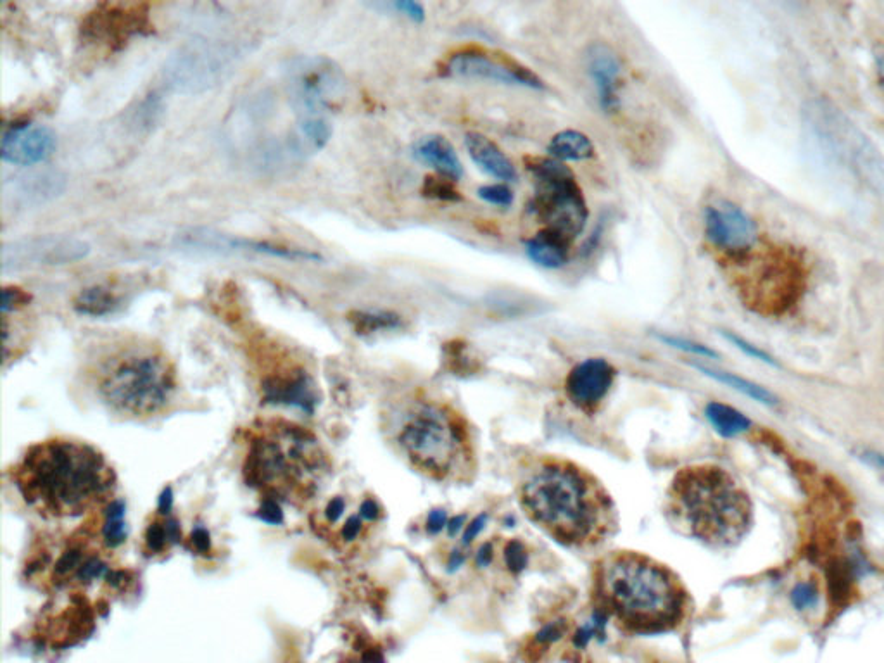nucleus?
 Here are the masks:
<instances>
[{
  "instance_id": "26",
  "label": "nucleus",
  "mask_w": 884,
  "mask_h": 663,
  "mask_svg": "<svg viewBox=\"0 0 884 663\" xmlns=\"http://www.w3.org/2000/svg\"><path fill=\"white\" fill-rule=\"evenodd\" d=\"M705 417L708 422L714 425L715 430L724 437H736L743 434L752 427L750 418L745 417L741 411L736 410L733 406L724 405L712 401L705 408Z\"/></svg>"
},
{
  "instance_id": "33",
  "label": "nucleus",
  "mask_w": 884,
  "mask_h": 663,
  "mask_svg": "<svg viewBox=\"0 0 884 663\" xmlns=\"http://www.w3.org/2000/svg\"><path fill=\"white\" fill-rule=\"evenodd\" d=\"M658 339L665 342L670 348L681 349V351L696 354V356H703V358H717L719 356V354L715 353L714 349L707 348V346L698 344V342L689 341V339L676 337V335H660Z\"/></svg>"
},
{
  "instance_id": "19",
  "label": "nucleus",
  "mask_w": 884,
  "mask_h": 663,
  "mask_svg": "<svg viewBox=\"0 0 884 663\" xmlns=\"http://www.w3.org/2000/svg\"><path fill=\"white\" fill-rule=\"evenodd\" d=\"M586 70L593 82L598 106L603 113H615L620 108L622 63L619 54L603 42L591 44L586 51Z\"/></svg>"
},
{
  "instance_id": "23",
  "label": "nucleus",
  "mask_w": 884,
  "mask_h": 663,
  "mask_svg": "<svg viewBox=\"0 0 884 663\" xmlns=\"http://www.w3.org/2000/svg\"><path fill=\"white\" fill-rule=\"evenodd\" d=\"M570 242L558 232L546 228L525 242V254L532 263L546 270H558L569 263Z\"/></svg>"
},
{
  "instance_id": "32",
  "label": "nucleus",
  "mask_w": 884,
  "mask_h": 663,
  "mask_svg": "<svg viewBox=\"0 0 884 663\" xmlns=\"http://www.w3.org/2000/svg\"><path fill=\"white\" fill-rule=\"evenodd\" d=\"M177 536V524H175L173 520H166L163 524L151 525V527H149V532H147V544H149V550L161 551Z\"/></svg>"
},
{
  "instance_id": "34",
  "label": "nucleus",
  "mask_w": 884,
  "mask_h": 663,
  "mask_svg": "<svg viewBox=\"0 0 884 663\" xmlns=\"http://www.w3.org/2000/svg\"><path fill=\"white\" fill-rule=\"evenodd\" d=\"M32 296L28 292L19 289V287H4L2 291V313L7 316L11 311H18L25 308L26 304H30Z\"/></svg>"
},
{
  "instance_id": "10",
  "label": "nucleus",
  "mask_w": 884,
  "mask_h": 663,
  "mask_svg": "<svg viewBox=\"0 0 884 663\" xmlns=\"http://www.w3.org/2000/svg\"><path fill=\"white\" fill-rule=\"evenodd\" d=\"M239 59V47L230 42H194L170 57L166 82L180 94H201L225 82Z\"/></svg>"
},
{
  "instance_id": "5",
  "label": "nucleus",
  "mask_w": 884,
  "mask_h": 663,
  "mask_svg": "<svg viewBox=\"0 0 884 663\" xmlns=\"http://www.w3.org/2000/svg\"><path fill=\"white\" fill-rule=\"evenodd\" d=\"M670 520L701 543L714 548L738 544L750 532V496L726 468L703 463L674 475L667 493Z\"/></svg>"
},
{
  "instance_id": "20",
  "label": "nucleus",
  "mask_w": 884,
  "mask_h": 663,
  "mask_svg": "<svg viewBox=\"0 0 884 663\" xmlns=\"http://www.w3.org/2000/svg\"><path fill=\"white\" fill-rule=\"evenodd\" d=\"M66 187V178L59 171H42L14 180L13 187L4 185V201L13 197V204L28 208L51 201L61 196Z\"/></svg>"
},
{
  "instance_id": "22",
  "label": "nucleus",
  "mask_w": 884,
  "mask_h": 663,
  "mask_svg": "<svg viewBox=\"0 0 884 663\" xmlns=\"http://www.w3.org/2000/svg\"><path fill=\"white\" fill-rule=\"evenodd\" d=\"M413 156L436 170L439 177L458 182L465 175L458 152L442 135H425L418 139L413 146Z\"/></svg>"
},
{
  "instance_id": "42",
  "label": "nucleus",
  "mask_w": 884,
  "mask_h": 663,
  "mask_svg": "<svg viewBox=\"0 0 884 663\" xmlns=\"http://www.w3.org/2000/svg\"><path fill=\"white\" fill-rule=\"evenodd\" d=\"M493 560V546L491 544L486 543L480 546L479 551H477V563L482 565V567H486Z\"/></svg>"
},
{
  "instance_id": "30",
  "label": "nucleus",
  "mask_w": 884,
  "mask_h": 663,
  "mask_svg": "<svg viewBox=\"0 0 884 663\" xmlns=\"http://www.w3.org/2000/svg\"><path fill=\"white\" fill-rule=\"evenodd\" d=\"M422 194L434 201L444 203H458L461 201L460 190L456 189L455 182L444 177H427L422 185Z\"/></svg>"
},
{
  "instance_id": "24",
  "label": "nucleus",
  "mask_w": 884,
  "mask_h": 663,
  "mask_svg": "<svg viewBox=\"0 0 884 663\" xmlns=\"http://www.w3.org/2000/svg\"><path fill=\"white\" fill-rule=\"evenodd\" d=\"M332 137V127L325 116H304L297 121L292 147L301 156L322 151Z\"/></svg>"
},
{
  "instance_id": "2",
  "label": "nucleus",
  "mask_w": 884,
  "mask_h": 663,
  "mask_svg": "<svg viewBox=\"0 0 884 663\" xmlns=\"http://www.w3.org/2000/svg\"><path fill=\"white\" fill-rule=\"evenodd\" d=\"M11 475L26 505L49 520L83 517L108 508L118 482L99 449L68 437L33 444Z\"/></svg>"
},
{
  "instance_id": "35",
  "label": "nucleus",
  "mask_w": 884,
  "mask_h": 663,
  "mask_svg": "<svg viewBox=\"0 0 884 663\" xmlns=\"http://www.w3.org/2000/svg\"><path fill=\"white\" fill-rule=\"evenodd\" d=\"M791 603L796 610H807L817 603V589L812 582H798L791 591Z\"/></svg>"
},
{
  "instance_id": "14",
  "label": "nucleus",
  "mask_w": 884,
  "mask_h": 663,
  "mask_svg": "<svg viewBox=\"0 0 884 663\" xmlns=\"http://www.w3.org/2000/svg\"><path fill=\"white\" fill-rule=\"evenodd\" d=\"M444 75L463 80H482L506 87L544 90V82L534 71L513 59H494L482 51H461L449 57Z\"/></svg>"
},
{
  "instance_id": "13",
  "label": "nucleus",
  "mask_w": 884,
  "mask_h": 663,
  "mask_svg": "<svg viewBox=\"0 0 884 663\" xmlns=\"http://www.w3.org/2000/svg\"><path fill=\"white\" fill-rule=\"evenodd\" d=\"M149 30V9L144 4H99L82 23L85 40L113 51Z\"/></svg>"
},
{
  "instance_id": "1",
  "label": "nucleus",
  "mask_w": 884,
  "mask_h": 663,
  "mask_svg": "<svg viewBox=\"0 0 884 663\" xmlns=\"http://www.w3.org/2000/svg\"><path fill=\"white\" fill-rule=\"evenodd\" d=\"M518 501L529 520L569 550H596L619 529L612 496L574 461H532L518 482Z\"/></svg>"
},
{
  "instance_id": "27",
  "label": "nucleus",
  "mask_w": 884,
  "mask_h": 663,
  "mask_svg": "<svg viewBox=\"0 0 884 663\" xmlns=\"http://www.w3.org/2000/svg\"><path fill=\"white\" fill-rule=\"evenodd\" d=\"M696 370H700L701 373H705L707 377L710 379L717 380L720 384H726V386L731 387L734 391H739L741 394H745L748 398L755 399L757 403H762V405L774 406L777 405V399L771 391H767L765 387L758 386L752 380L743 379V377H738V375H734V373L722 372V370H714V368L701 367V365H695Z\"/></svg>"
},
{
  "instance_id": "12",
  "label": "nucleus",
  "mask_w": 884,
  "mask_h": 663,
  "mask_svg": "<svg viewBox=\"0 0 884 663\" xmlns=\"http://www.w3.org/2000/svg\"><path fill=\"white\" fill-rule=\"evenodd\" d=\"M90 254V246L73 235H38L6 242L0 251L4 273L26 272L78 263Z\"/></svg>"
},
{
  "instance_id": "11",
  "label": "nucleus",
  "mask_w": 884,
  "mask_h": 663,
  "mask_svg": "<svg viewBox=\"0 0 884 663\" xmlns=\"http://www.w3.org/2000/svg\"><path fill=\"white\" fill-rule=\"evenodd\" d=\"M346 76L323 56H301L285 68V85L292 106L304 116H325L346 94Z\"/></svg>"
},
{
  "instance_id": "45",
  "label": "nucleus",
  "mask_w": 884,
  "mask_h": 663,
  "mask_svg": "<svg viewBox=\"0 0 884 663\" xmlns=\"http://www.w3.org/2000/svg\"><path fill=\"white\" fill-rule=\"evenodd\" d=\"M878 76H879V82L883 83V85H884V56L879 57Z\"/></svg>"
},
{
  "instance_id": "43",
  "label": "nucleus",
  "mask_w": 884,
  "mask_h": 663,
  "mask_svg": "<svg viewBox=\"0 0 884 663\" xmlns=\"http://www.w3.org/2000/svg\"><path fill=\"white\" fill-rule=\"evenodd\" d=\"M560 634H562V631H558V626L553 624V626L546 627L543 632H539L537 639H539V641H551V639L558 638Z\"/></svg>"
},
{
  "instance_id": "6",
  "label": "nucleus",
  "mask_w": 884,
  "mask_h": 663,
  "mask_svg": "<svg viewBox=\"0 0 884 663\" xmlns=\"http://www.w3.org/2000/svg\"><path fill=\"white\" fill-rule=\"evenodd\" d=\"M396 441L411 465L429 479L449 484L474 479V430L467 418L449 405L420 401L406 413Z\"/></svg>"
},
{
  "instance_id": "17",
  "label": "nucleus",
  "mask_w": 884,
  "mask_h": 663,
  "mask_svg": "<svg viewBox=\"0 0 884 663\" xmlns=\"http://www.w3.org/2000/svg\"><path fill=\"white\" fill-rule=\"evenodd\" d=\"M56 133L37 123H23L7 128L2 135L0 156L9 165L37 166L45 163L56 151Z\"/></svg>"
},
{
  "instance_id": "36",
  "label": "nucleus",
  "mask_w": 884,
  "mask_h": 663,
  "mask_svg": "<svg viewBox=\"0 0 884 663\" xmlns=\"http://www.w3.org/2000/svg\"><path fill=\"white\" fill-rule=\"evenodd\" d=\"M505 562L506 567L512 570L513 574H518V572H522V570L527 567V562H529V556H527V551H525L524 544L520 543V541H517V539L506 544Z\"/></svg>"
},
{
  "instance_id": "37",
  "label": "nucleus",
  "mask_w": 884,
  "mask_h": 663,
  "mask_svg": "<svg viewBox=\"0 0 884 663\" xmlns=\"http://www.w3.org/2000/svg\"><path fill=\"white\" fill-rule=\"evenodd\" d=\"M724 337H726L727 341L733 342L736 348L741 349V351L748 354V356H752L755 360L764 361L767 365H774V367H776V361L772 360L771 356L765 353V351H762V349L753 346L752 342L745 341V339H741L739 335L731 334V332H724Z\"/></svg>"
},
{
  "instance_id": "3",
  "label": "nucleus",
  "mask_w": 884,
  "mask_h": 663,
  "mask_svg": "<svg viewBox=\"0 0 884 663\" xmlns=\"http://www.w3.org/2000/svg\"><path fill=\"white\" fill-rule=\"evenodd\" d=\"M600 610L634 634H662L681 626L689 596L669 567L636 551H612L593 569Z\"/></svg>"
},
{
  "instance_id": "41",
  "label": "nucleus",
  "mask_w": 884,
  "mask_h": 663,
  "mask_svg": "<svg viewBox=\"0 0 884 663\" xmlns=\"http://www.w3.org/2000/svg\"><path fill=\"white\" fill-rule=\"evenodd\" d=\"M859 458L862 461H866L867 465L879 468V470H883L884 472V455L883 453L876 451V449H859Z\"/></svg>"
},
{
  "instance_id": "18",
  "label": "nucleus",
  "mask_w": 884,
  "mask_h": 663,
  "mask_svg": "<svg viewBox=\"0 0 884 663\" xmlns=\"http://www.w3.org/2000/svg\"><path fill=\"white\" fill-rule=\"evenodd\" d=\"M617 370L605 358H588L577 363L565 380V392L572 405L591 413L612 391Z\"/></svg>"
},
{
  "instance_id": "4",
  "label": "nucleus",
  "mask_w": 884,
  "mask_h": 663,
  "mask_svg": "<svg viewBox=\"0 0 884 663\" xmlns=\"http://www.w3.org/2000/svg\"><path fill=\"white\" fill-rule=\"evenodd\" d=\"M329 474V455L311 430L284 418L259 420L249 429L244 479L268 501L308 505Z\"/></svg>"
},
{
  "instance_id": "7",
  "label": "nucleus",
  "mask_w": 884,
  "mask_h": 663,
  "mask_svg": "<svg viewBox=\"0 0 884 663\" xmlns=\"http://www.w3.org/2000/svg\"><path fill=\"white\" fill-rule=\"evenodd\" d=\"M177 372L165 354L130 346L102 358L94 372L97 398L114 415L149 420L170 408L177 394Z\"/></svg>"
},
{
  "instance_id": "38",
  "label": "nucleus",
  "mask_w": 884,
  "mask_h": 663,
  "mask_svg": "<svg viewBox=\"0 0 884 663\" xmlns=\"http://www.w3.org/2000/svg\"><path fill=\"white\" fill-rule=\"evenodd\" d=\"M391 7L396 13L411 19V21H415V23H424L425 21V14L427 13H425V7L420 2H415V0H396V2H392Z\"/></svg>"
},
{
  "instance_id": "31",
  "label": "nucleus",
  "mask_w": 884,
  "mask_h": 663,
  "mask_svg": "<svg viewBox=\"0 0 884 663\" xmlns=\"http://www.w3.org/2000/svg\"><path fill=\"white\" fill-rule=\"evenodd\" d=\"M477 196H479L484 203L491 204V206H498V208H510L513 201H515L512 189L508 187V184H503V182H499V184L482 185V187H479V190H477Z\"/></svg>"
},
{
  "instance_id": "8",
  "label": "nucleus",
  "mask_w": 884,
  "mask_h": 663,
  "mask_svg": "<svg viewBox=\"0 0 884 663\" xmlns=\"http://www.w3.org/2000/svg\"><path fill=\"white\" fill-rule=\"evenodd\" d=\"M525 168L534 178L532 209L546 228L570 240L581 235L589 209L569 166L553 158H525Z\"/></svg>"
},
{
  "instance_id": "39",
  "label": "nucleus",
  "mask_w": 884,
  "mask_h": 663,
  "mask_svg": "<svg viewBox=\"0 0 884 663\" xmlns=\"http://www.w3.org/2000/svg\"><path fill=\"white\" fill-rule=\"evenodd\" d=\"M487 522L486 513H480L479 517L475 518L472 524L468 525L467 531L463 534V543L470 544L474 539H477L482 529H484V525Z\"/></svg>"
},
{
  "instance_id": "21",
  "label": "nucleus",
  "mask_w": 884,
  "mask_h": 663,
  "mask_svg": "<svg viewBox=\"0 0 884 663\" xmlns=\"http://www.w3.org/2000/svg\"><path fill=\"white\" fill-rule=\"evenodd\" d=\"M465 149L468 156L489 177L501 180L503 184H512L517 180V170L512 159L501 151L493 140L487 139L486 135L477 132H468L465 135Z\"/></svg>"
},
{
  "instance_id": "44",
  "label": "nucleus",
  "mask_w": 884,
  "mask_h": 663,
  "mask_svg": "<svg viewBox=\"0 0 884 663\" xmlns=\"http://www.w3.org/2000/svg\"><path fill=\"white\" fill-rule=\"evenodd\" d=\"M463 522H465V517H463V515H458V517L451 518L448 524L449 534H451V536H453V534H456V531L460 529L461 525H463Z\"/></svg>"
},
{
  "instance_id": "29",
  "label": "nucleus",
  "mask_w": 884,
  "mask_h": 663,
  "mask_svg": "<svg viewBox=\"0 0 884 663\" xmlns=\"http://www.w3.org/2000/svg\"><path fill=\"white\" fill-rule=\"evenodd\" d=\"M349 322L360 335H372L386 330H398L403 327V318L387 310H360L349 315Z\"/></svg>"
},
{
  "instance_id": "40",
  "label": "nucleus",
  "mask_w": 884,
  "mask_h": 663,
  "mask_svg": "<svg viewBox=\"0 0 884 663\" xmlns=\"http://www.w3.org/2000/svg\"><path fill=\"white\" fill-rule=\"evenodd\" d=\"M448 524V515L444 510H434V512L430 513L429 518H427V532L429 534H437V532H441L442 527Z\"/></svg>"
},
{
  "instance_id": "25",
  "label": "nucleus",
  "mask_w": 884,
  "mask_h": 663,
  "mask_svg": "<svg viewBox=\"0 0 884 663\" xmlns=\"http://www.w3.org/2000/svg\"><path fill=\"white\" fill-rule=\"evenodd\" d=\"M548 154L560 163L586 161L594 156L593 140L579 130H563L550 140Z\"/></svg>"
},
{
  "instance_id": "9",
  "label": "nucleus",
  "mask_w": 884,
  "mask_h": 663,
  "mask_svg": "<svg viewBox=\"0 0 884 663\" xmlns=\"http://www.w3.org/2000/svg\"><path fill=\"white\" fill-rule=\"evenodd\" d=\"M807 123L817 144L840 165L847 166L869 184H884V165L869 140L853 127L840 109L828 101H815L807 109Z\"/></svg>"
},
{
  "instance_id": "16",
  "label": "nucleus",
  "mask_w": 884,
  "mask_h": 663,
  "mask_svg": "<svg viewBox=\"0 0 884 663\" xmlns=\"http://www.w3.org/2000/svg\"><path fill=\"white\" fill-rule=\"evenodd\" d=\"M180 242H182V246L204 249V251L265 254V256L287 259V261H322L320 254L304 251V249H292V247L278 246V244L261 242V240L220 234V232L206 230V228L190 230L189 234L182 235Z\"/></svg>"
},
{
  "instance_id": "28",
  "label": "nucleus",
  "mask_w": 884,
  "mask_h": 663,
  "mask_svg": "<svg viewBox=\"0 0 884 663\" xmlns=\"http://www.w3.org/2000/svg\"><path fill=\"white\" fill-rule=\"evenodd\" d=\"M73 306L82 315L104 316L113 313L120 306V299L106 287L94 285V287H87V289L78 292Z\"/></svg>"
},
{
  "instance_id": "15",
  "label": "nucleus",
  "mask_w": 884,
  "mask_h": 663,
  "mask_svg": "<svg viewBox=\"0 0 884 663\" xmlns=\"http://www.w3.org/2000/svg\"><path fill=\"white\" fill-rule=\"evenodd\" d=\"M703 221L708 242L720 251L743 254L757 244V223L746 211L729 201L707 206Z\"/></svg>"
}]
</instances>
